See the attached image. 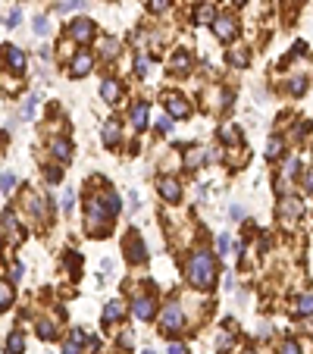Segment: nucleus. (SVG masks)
<instances>
[{
    "label": "nucleus",
    "mask_w": 313,
    "mask_h": 354,
    "mask_svg": "<svg viewBox=\"0 0 313 354\" xmlns=\"http://www.w3.org/2000/svg\"><path fill=\"white\" fill-rule=\"evenodd\" d=\"M10 289H6V286H0V310H6V307H10Z\"/></svg>",
    "instance_id": "473e14b6"
},
{
    "label": "nucleus",
    "mask_w": 313,
    "mask_h": 354,
    "mask_svg": "<svg viewBox=\"0 0 313 354\" xmlns=\"http://www.w3.org/2000/svg\"><path fill=\"white\" fill-rule=\"evenodd\" d=\"M22 348H25L22 332H13L10 339H6V354H22Z\"/></svg>",
    "instance_id": "412c9836"
},
{
    "label": "nucleus",
    "mask_w": 313,
    "mask_h": 354,
    "mask_svg": "<svg viewBox=\"0 0 313 354\" xmlns=\"http://www.w3.org/2000/svg\"><path fill=\"white\" fill-rule=\"evenodd\" d=\"M144 354H157V351H154V348H144Z\"/></svg>",
    "instance_id": "603ef678"
},
{
    "label": "nucleus",
    "mask_w": 313,
    "mask_h": 354,
    "mask_svg": "<svg viewBox=\"0 0 313 354\" xmlns=\"http://www.w3.org/2000/svg\"><path fill=\"white\" fill-rule=\"evenodd\" d=\"M72 342H85V332L82 329H72Z\"/></svg>",
    "instance_id": "09e8293b"
},
{
    "label": "nucleus",
    "mask_w": 313,
    "mask_h": 354,
    "mask_svg": "<svg viewBox=\"0 0 313 354\" xmlns=\"http://www.w3.org/2000/svg\"><path fill=\"white\" fill-rule=\"evenodd\" d=\"M182 326H185V314H182V307L172 301V304L163 307V317H160V332L175 335V332H182Z\"/></svg>",
    "instance_id": "7ed1b4c3"
},
{
    "label": "nucleus",
    "mask_w": 313,
    "mask_h": 354,
    "mask_svg": "<svg viewBox=\"0 0 313 354\" xmlns=\"http://www.w3.org/2000/svg\"><path fill=\"white\" fill-rule=\"evenodd\" d=\"M207 160H213V154L200 148V151H194L191 157H185V166H188V169H194V166H200V163H207Z\"/></svg>",
    "instance_id": "f3484780"
},
{
    "label": "nucleus",
    "mask_w": 313,
    "mask_h": 354,
    "mask_svg": "<svg viewBox=\"0 0 313 354\" xmlns=\"http://www.w3.org/2000/svg\"><path fill=\"white\" fill-rule=\"evenodd\" d=\"M132 126L135 129H144L147 126V103H135V107H132Z\"/></svg>",
    "instance_id": "4468645a"
},
{
    "label": "nucleus",
    "mask_w": 313,
    "mask_h": 354,
    "mask_svg": "<svg viewBox=\"0 0 313 354\" xmlns=\"http://www.w3.org/2000/svg\"><path fill=\"white\" fill-rule=\"evenodd\" d=\"M229 60H232L235 66H248V54H244V50H232Z\"/></svg>",
    "instance_id": "2f4dec72"
},
{
    "label": "nucleus",
    "mask_w": 313,
    "mask_h": 354,
    "mask_svg": "<svg viewBox=\"0 0 313 354\" xmlns=\"http://www.w3.org/2000/svg\"><path fill=\"white\" fill-rule=\"evenodd\" d=\"M166 110H169V116H172V119H182V116L191 113L188 100H185L182 94H169V97H166Z\"/></svg>",
    "instance_id": "6e6552de"
},
{
    "label": "nucleus",
    "mask_w": 313,
    "mask_h": 354,
    "mask_svg": "<svg viewBox=\"0 0 313 354\" xmlns=\"http://www.w3.org/2000/svg\"><path fill=\"white\" fill-rule=\"evenodd\" d=\"M122 314H125V304H122V301H110V304L104 307V323L122 320Z\"/></svg>",
    "instance_id": "f8f14e48"
},
{
    "label": "nucleus",
    "mask_w": 313,
    "mask_h": 354,
    "mask_svg": "<svg viewBox=\"0 0 313 354\" xmlns=\"http://www.w3.org/2000/svg\"><path fill=\"white\" fill-rule=\"evenodd\" d=\"M100 54H104V57H113V54H116V41L104 38V41H100Z\"/></svg>",
    "instance_id": "7c9ffc66"
},
{
    "label": "nucleus",
    "mask_w": 313,
    "mask_h": 354,
    "mask_svg": "<svg viewBox=\"0 0 313 354\" xmlns=\"http://www.w3.org/2000/svg\"><path fill=\"white\" fill-rule=\"evenodd\" d=\"M132 310H135L138 320H154V317H157V301L150 298V295H141V298H135Z\"/></svg>",
    "instance_id": "39448f33"
},
{
    "label": "nucleus",
    "mask_w": 313,
    "mask_h": 354,
    "mask_svg": "<svg viewBox=\"0 0 313 354\" xmlns=\"http://www.w3.org/2000/svg\"><path fill=\"white\" fill-rule=\"evenodd\" d=\"M50 151H54V157H57V160H69L72 144H69V141H54V144H50Z\"/></svg>",
    "instance_id": "4be33fe9"
},
{
    "label": "nucleus",
    "mask_w": 313,
    "mask_h": 354,
    "mask_svg": "<svg viewBox=\"0 0 313 354\" xmlns=\"http://www.w3.org/2000/svg\"><path fill=\"white\" fill-rule=\"evenodd\" d=\"M116 141H119V123L113 119V123L104 126V144H107V148H113Z\"/></svg>",
    "instance_id": "dca6fc26"
},
{
    "label": "nucleus",
    "mask_w": 313,
    "mask_h": 354,
    "mask_svg": "<svg viewBox=\"0 0 313 354\" xmlns=\"http://www.w3.org/2000/svg\"><path fill=\"white\" fill-rule=\"evenodd\" d=\"M6 50V63H10V69H16V72H22L25 69V54L19 47H3Z\"/></svg>",
    "instance_id": "ddd939ff"
},
{
    "label": "nucleus",
    "mask_w": 313,
    "mask_h": 354,
    "mask_svg": "<svg viewBox=\"0 0 313 354\" xmlns=\"http://www.w3.org/2000/svg\"><path fill=\"white\" fill-rule=\"evenodd\" d=\"M69 38H75V41L94 38V22H91V19H75V22L69 25Z\"/></svg>",
    "instance_id": "9d476101"
},
{
    "label": "nucleus",
    "mask_w": 313,
    "mask_h": 354,
    "mask_svg": "<svg viewBox=\"0 0 313 354\" xmlns=\"http://www.w3.org/2000/svg\"><path fill=\"white\" fill-rule=\"evenodd\" d=\"M294 54L304 57V54H307V44H304V41H298V44H294Z\"/></svg>",
    "instance_id": "49530a36"
},
{
    "label": "nucleus",
    "mask_w": 313,
    "mask_h": 354,
    "mask_svg": "<svg viewBox=\"0 0 313 354\" xmlns=\"http://www.w3.org/2000/svg\"><path fill=\"white\" fill-rule=\"evenodd\" d=\"M279 354H301V345L294 342V339H285V342H282V351H279Z\"/></svg>",
    "instance_id": "c756f323"
},
{
    "label": "nucleus",
    "mask_w": 313,
    "mask_h": 354,
    "mask_svg": "<svg viewBox=\"0 0 313 354\" xmlns=\"http://www.w3.org/2000/svg\"><path fill=\"white\" fill-rule=\"evenodd\" d=\"M100 94H104V100H107V103H116V100H119V85L107 79L104 85H100Z\"/></svg>",
    "instance_id": "a211bd4d"
},
{
    "label": "nucleus",
    "mask_w": 313,
    "mask_h": 354,
    "mask_svg": "<svg viewBox=\"0 0 313 354\" xmlns=\"http://www.w3.org/2000/svg\"><path fill=\"white\" fill-rule=\"evenodd\" d=\"M219 135H223V141H238V132H235V129H223Z\"/></svg>",
    "instance_id": "ea45409f"
},
{
    "label": "nucleus",
    "mask_w": 313,
    "mask_h": 354,
    "mask_svg": "<svg viewBox=\"0 0 313 354\" xmlns=\"http://www.w3.org/2000/svg\"><path fill=\"white\" fill-rule=\"evenodd\" d=\"M31 113H35V100H31V97H28V100H25V103H22V116H25V119H28Z\"/></svg>",
    "instance_id": "4c0bfd02"
},
{
    "label": "nucleus",
    "mask_w": 313,
    "mask_h": 354,
    "mask_svg": "<svg viewBox=\"0 0 313 354\" xmlns=\"http://www.w3.org/2000/svg\"><path fill=\"white\" fill-rule=\"evenodd\" d=\"M279 154H282V138H269V144H266V157H269V160H276Z\"/></svg>",
    "instance_id": "a878e982"
},
{
    "label": "nucleus",
    "mask_w": 313,
    "mask_h": 354,
    "mask_svg": "<svg viewBox=\"0 0 313 354\" xmlns=\"http://www.w3.org/2000/svg\"><path fill=\"white\" fill-rule=\"evenodd\" d=\"M88 0H60L57 3V13H72V10H85Z\"/></svg>",
    "instance_id": "5701e85b"
},
{
    "label": "nucleus",
    "mask_w": 313,
    "mask_h": 354,
    "mask_svg": "<svg viewBox=\"0 0 313 354\" xmlns=\"http://www.w3.org/2000/svg\"><path fill=\"white\" fill-rule=\"evenodd\" d=\"M169 354H185V348L182 345H169Z\"/></svg>",
    "instance_id": "8fccbe9b"
},
{
    "label": "nucleus",
    "mask_w": 313,
    "mask_h": 354,
    "mask_svg": "<svg viewBox=\"0 0 313 354\" xmlns=\"http://www.w3.org/2000/svg\"><path fill=\"white\" fill-rule=\"evenodd\" d=\"M19 19H22V13H19V10H13L10 16H6V25H19Z\"/></svg>",
    "instance_id": "79ce46f5"
},
{
    "label": "nucleus",
    "mask_w": 313,
    "mask_h": 354,
    "mask_svg": "<svg viewBox=\"0 0 313 354\" xmlns=\"http://www.w3.org/2000/svg\"><path fill=\"white\" fill-rule=\"evenodd\" d=\"M44 201H47V197H38V194L28 192V210L35 213V217H41V220L47 217V204H44Z\"/></svg>",
    "instance_id": "2eb2a0df"
},
{
    "label": "nucleus",
    "mask_w": 313,
    "mask_h": 354,
    "mask_svg": "<svg viewBox=\"0 0 313 354\" xmlns=\"http://www.w3.org/2000/svg\"><path fill=\"white\" fill-rule=\"evenodd\" d=\"M125 257H129L132 263H144V260H147V254H144V241L135 235V232H132L129 238H125Z\"/></svg>",
    "instance_id": "423d86ee"
},
{
    "label": "nucleus",
    "mask_w": 313,
    "mask_h": 354,
    "mask_svg": "<svg viewBox=\"0 0 313 354\" xmlns=\"http://www.w3.org/2000/svg\"><path fill=\"white\" fill-rule=\"evenodd\" d=\"M38 335L44 342H50V339H57V329H54V323L50 320H44V323H38Z\"/></svg>",
    "instance_id": "393cba45"
},
{
    "label": "nucleus",
    "mask_w": 313,
    "mask_h": 354,
    "mask_svg": "<svg viewBox=\"0 0 313 354\" xmlns=\"http://www.w3.org/2000/svg\"><path fill=\"white\" fill-rule=\"evenodd\" d=\"M157 188H160V194H163V201H169V204H179L182 201V185H179V179H175V176H163L157 182Z\"/></svg>",
    "instance_id": "20e7f679"
},
{
    "label": "nucleus",
    "mask_w": 313,
    "mask_h": 354,
    "mask_svg": "<svg viewBox=\"0 0 313 354\" xmlns=\"http://www.w3.org/2000/svg\"><path fill=\"white\" fill-rule=\"evenodd\" d=\"M216 279V263L210 251H194L188 260V282L194 289H210Z\"/></svg>",
    "instance_id": "f03ea898"
},
{
    "label": "nucleus",
    "mask_w": 313,
    "mask_h": 354,
    "mask_svg": "<svg viewBox=\"0 0 313 354\" xmlns=\"http://www.w3.org/2000/svg\"><path fill=\"white\" fill-rule=\"evenodd\" d=\"M13 185H16L13 172H0V192H13Z\"/></svg>",
    "instance_id": "bb28decb"
},
{
    "label": "nucleus",
    "mask_w": 313,
    "mask_h": 354,
    "mask_svg": "<svg viewBox=\"0 0 313 354\" xmlns=\"http://www.w3.org/2000/svg\"><path fill=\"white\" fill-rule=\"evenodd\" d=\"M63 354H79V342H66L63 345Z\"/></svg>",
    "instance_id": "37998d69"
},
{
    "label": "nucleus",
    "mask_w": 313,
    "mask_h": 354,
    "mask_svg": "<svg viewBox=\"0 0 313 354\" xmlns=\"http://www.w3.org/2000/svg\"><path fill=\"white\" fill-rule=\"evenodd\" d=\"M157 129H160V132H172V116H160Z\"/></svg>",
    "instance_id": "72a5a7b5"
},
{
    "label": "nucleus",
    "mask_w": 313,
    "mask_h": 354,
    "mask_svg": "<svg viewBox=\"0 0 313 354\" xmlns=\"http://www.w3.org/2000/svg\"><path fill=\"white\" fill-rule=\"evenodd\" d=\"M63 210L66 213L72 210V188H66V192H63Z\"/></svg>",
    "instance_id": "e433bc0d"
},
{
    "label": "nucleus",
    "mask_w": 313,
    "mask_h": 354,
    "mask_svg": "<svg viewBox=\"0 0 313 354\" xmlns=\"http://www.w3.org/2000/svg\"><path fill=\"white\" fill-rule=\"evenodd\" d=\"M60 179H63V176H60V166H47V182H54V185H57Z\"/></svg>",
    "instance_id": "f704fd0d"
},
{
    "label": "nucleus",
    "mask_w": 313,
    "mask_h": 354,
    "mask_svg": "<svg viewBox=\"0 0 313 354\" xmlns=\"http://www.w3.org/2000/svg\"><path fill=\"white\" fill-rule=\"evenodd\" d=\"M235 3H244V0H235Z\"/></svg>",
    "instance_id": "5fc2aeb1"
},
{
    "label": "nucleus",
    "mask_w": 313,
    "mask_h": 354,
    "mask_svg": "<svg viewBox=\"0 0 313 354\" xmlns=\"http://www.w3.org/2000/svg\"><path fill=\"white\" fill-rule=\"evenodd\" d=\"M47 32H50V22H47V16H35V34H41V38H44Z\"/></svg>",
    "instance_id": "cd10ccee"
},
{
    "label": "nucleus",
    "mask_w": 313,
    "mask_h": 354,
    "mask_svg": "<svg viewBox=\"0 0 313 354\" xmlns=\"http://www.w3.org/2000/svg\"><path fill=\"white\" fill-rule=\"evenodd\" d=\"M91 66H94V60H91V54H88V50L75 54V57H72V66H69L72 79H82V75H88V72H91Z\"/></svg>",
    "instance_id": "0eeeda50"
},
{
    "label": "nucleus",
    "mask_w": 313,
    "mask_h": 354,
    "mask_svg": "<svg viewBox=\"0 0 313 354\" xmlns=\"http://www.w3.org/2000/svg\"><path fill=\"white\" fill-rule=\"evenodd\" d=\"M188 66H191V57H188V50H179V54L172 57V72L179 75V72H185Z\"/></svg>",
    "instance_id": "aec40b11"
},
{
    "label": "nucleus",
    "mask_w": 313,
    "mask_h": 354,
    "mask_svg": "<svg viewBox=\"0 0 313 354\" xmlns=\"http://www.w3.org/2000/svg\"><path fill=\"white\" fill-rule=\"evenodd\" d=\"M301 201L298 197H282V201H279V220H298L301 217Z\"/></svg>",
    "instance_id": "9b49d317"
},
{
    "label": "nucleus",
    "mask_w": 313,
    "mask_h": 354,
    "mask_svg": "<svg viewBox=\"0 0 313 354\" xmlns=\"http://www.w3.org/2000/svg\"><path fill=\"white\" fill-rule=\"evenodd\" d=\"M122 210L119 197L113 192H104V194H94L88 201V210H85V220H88V226H104L107 220H113L116 213Z\"/></svg>",
    "instance_id": "f257e3e1"
},
{
    "label": "nucleus",
    "mask_w": 313,
    "mask_h": 354,
    "mask_svg": "<svg viewBox=\"0 0 313 354\" xmlns=\"http://www.w3.org/2000/svg\"><path fill=\"white\" fill-rule=\"evenodd\" d=\"M213 32H216V38H219V41H232V38H235V32H238V25H235L232 16H219L216 25H213Z\"/></svg>",
    "instance_id": "1a4fd4ad"
},
{
    "label": "nucleus",
    "mask_w": 313,
    "mask_h": 354,
    "mask_svg": "<svg viewBox=\"0 0 313 354\" xmlns=\"http://www.w3.org/2000/svg\"><path fill=\"white\" fill-rule=\"evenodd\" d=\"M304 185H307V192H313V172H307V179H304Z\"/></svg>",
    "instance_id": "3c124183"
},
{
    "label": "nucleus",
    "mask_w": 313,
    "mask_h": 354,
    "mask_svg": "<svg viewBox=\"0 0 313 354\" xmlns=\"http://www.w3.org/2000/svg\"><path fill=\"white\" fill-rule=\"evenodd\" d=\"M307 129H310V123H301L298 129H294V135H298V138H301V135H307Z\"/></svg>",
    "instance_id": "a18cd8bd"
},
{
    "label": "nucleus",
    "mask_w": 313,
    "mask_h": 354,
    "mask_svg": "<svg viewBox=\"0 0 313 354\" xmlns=\"http://www.w3.org/2000/svg\"><path fill=\"white\" fill-rule=\"evenodd\" d=\"M166 3H169V0H147V6H150V10H154V13L166 10Z\"/></svg>",
    "instance_id": "58836bf2"
},
{
    "label": "nucleus",
    "mask_w": 313,
    "mask_h": 354,
    "mask_svg": "<svg viewBox=\"0 0 313 354\" xmlns=\"http://www.w3.org/2000/svg\"><path fill=\"white\" fill-rule=\"evenodd\" d=\"M244 354H257V351H244Z\"/></svg>",
    "instance_id": "864d4df0"
},
{
    "label": "nucleus",
    "mask_w": 313,
    "mask_h": 354,
    "mask_svg": "<svg viewBox=\"0 0 313 354\" xmlns=\"http://www.w3.org/2000/svg\"><path fill=\"white\" fill-rule=\"evenodd\" d=\"M213 3H204V6H198V10H194V22H198V25H207L210 19H213Z\"/></svg>",
    "instance_id": "6ab92c4d"
},
{
    "label": "nucleus",
    "mask_w": 313,
    "mask_h": 354,
    "mask_svg": "<svg viewBox=\"0 0 313 354\" xmlns=\"http://www.w3.org/2000/svg\"><path fill=\"white\" fill-rule=\"evenodd\" d=\"M135 72H138V75L147 72V57H138V60H135Z\"/></svg>",
    "instance_id": "c9c22d12"
},
{
    "label": "nucleus",
    "mask_w": 313,
    "mask_h": 354,
    "mask_svg": "<svg viewBox=\"0 0 313 354\" xmlns=\"http://www.w3.org/2000/svg\"><path fill=\"white\" fill-rule=\"evenodd\" d=\"M288 172H298V160H288V166H285V176Z\"/></svg>",
    "instance_id": "de8ad7c7"
},
{
    "label": "nucleus",
    "mask_w": 313,
    "mask_h": 354,
    "mask_svg": "<svg viewBox=\"0 0 313 354\" xmlns=\"http://www.w3.org/2000/svg\"><path fill=\"white\" fill-rule=\"evenodd\" d=\"M298 314H313V295H304L298 301Z\"/></svg>",
    "instance_id": "c85d7f7f"
},
{
    "label": "nucleus",
    "mask_w": 313,
    "mask_h": 354,
    "mask_svg": "<svg viewBox=\"0 0 313 354\" xmlns=\"http://www.w3.org/2000/svg\"><path fill=\"white\" fill-rule=\"evenodd\" d=\"M304 91H307V75H294V79L288 82V94H294V97H301Z\"/></svg>",
    "instance_id": "b1692460"
},
{
    "label": "nucleus",
    "mask_w": 313,
    "mask_h": 354,
    "mask_svg": "<svg viewBox=\"0 0 313 354\" xmlns=\"http://www.w3.org/2000/svg\"><path fill=\"white\" fill-rule=\"evenodd\" d=\"M229 245H232L229 235H219V254H229Z\"/></svg>",
    "instance_id": "a19ab883"
},
{
    "label": "nucleus",
    "mask_w": 313,
    "mask_h": 354,
    "mask_svg": "<svg viewBox=\"0 0 313 354\" xmlns=\"http://www.w3.org/2000/svg\"><path fill=\"white\" fill-rule=\"evenodd\" d=\"M10 276H13V282H19V279H22V263H16V266H13V273H10Z\"/></svg>",
    "instance_id": "c03bdc74"
}]
</instances>
